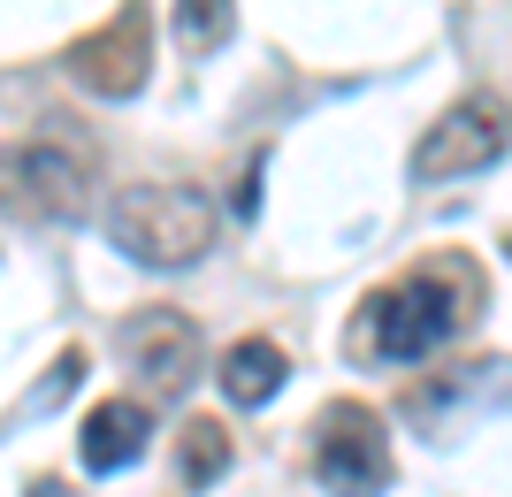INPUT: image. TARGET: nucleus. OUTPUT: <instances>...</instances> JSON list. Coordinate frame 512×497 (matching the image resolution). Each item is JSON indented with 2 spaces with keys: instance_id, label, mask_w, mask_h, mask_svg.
<instances>
[{
  "instance_id": "nucleus-1",
  "label": "nucleus",
  "mask_w": 512,
  "mask_h": 497,
  "mask_svg": "<svg viewBox=\"0 0 512 497\" xmlns=\"http://www.w3.org/2000/svg\"><path fill=\"white\" fill-rule=\"evenodd\" d=\"M482 299H490V283H482V268H474L467 253H421L398 283H383V291H367L360 314H352V360H390V368H413V360H428L436 345H451L459 329L482 314Z\"/></svg>"
},
{
  "instance_id": "nucleus-2",
  "label": "nucleus",
  "mask_w": 512,
  "mask_h": 497,
  "mask_svg": "<svg viewBox=\"0 0 512 497\" xmlns=\"http://www.w3.org/2000/svg\"><path fill=\"white\" fill-rule=\"evenodd\" d=\"M92 192H100V146L85 138V123L46 115L39 130L0 146V207L16 222H85Z\"/></svg>"
},
{
  "instance_id": "nucleus-3",
  "label": "nucleus",
  "mask_w": 512,
  "mask_h": 497,
  "mask_svg": "<svg viewBox=\"0 0 512 497\" xmlns=\"http://www.w3.org/2000/svg\"><path fill=\"white\" fill-rule=\"evenodd\" d=\"M107 238L146 268H192L214 245V207L192 184H130L107 207Z\"/></svg>"
},
{
  "instance_id": "nucleus-4",
  "label": "nucleus",
  "mask_w": 512,
  "mask_h": 497,
  "mask_svg": "<svg viewBox=\"0 0 512 497\" xmlns=\"http://www.w3.org/2000/svg\"><path fill=\"white\" fill-rule=\"evenodd\" d=\"M314 482L329 497H383L390 490V436L383 413L360 406V398H329L314 413Z\"/></svg>"
},
{
  "instance_id": "nucleus-5",
  "label": "nucleus",
  "mask_w": 512,
  "mask_h": 497,
  "mask_svg": "<svg viewBox=\"0 0 512 497\" xmlns=\"http://www.w3.org/2000/svg\"><path fill=\"white\" fill-rule=\"evenodd\" d=\"M505 161V100L497 92H467L459 108L436 115V130H421L413 146V176L444 184V176H474Z\"/></svg>"
},
{
  "instance_id": "nucleus-6",
  "label": "nucleus",
  "mask_w": 512,
  "mask_h": 497,
  "mask_svg": "<svg viewBox=\"0 0 512 497\" xmlns=\"http://www.w3.org/2000/svg\"><path fill=\"white\" fill-rule=\"evenodd\" d=\"M62 69L85 92H100V100H130V92L146 85V69H153V23H146V8H123L115 23L85 31V39L62 54Z\"/></svg>"
},
{
  "instance_id": "nucleus-7",
  "label": "nucleus",
  "mask_w": 512,
  "mask_h": 497,
  "mask_svg": "<svg viewBox=\"0 0 512 497\" xmlns=\"http://www.w3.org/2000/svg\"><path fill=\"white\" fill-rule=\"evenodd\" d=\"M123 345H130V360H138L161 390H184V383H192V368H199V329L184 322L176 306H146V314H130Z\"/></svg>"
},
{
  "instance_id": "nucleus-8",
  "label": "nucleus",
  "mask_w": 512,
  "mask_h": 497,
  "mask_svg": "<svg viewBox=\"0 0 512 497\" xmlns=\"http://www.w3.org/2000/svg\"><path fill=\"white\" fill-rule=\"evenodd\" d=\"M146 436H153V413L138 398H100L85 413V429H77V459L92 475H123V467L146 459Z\"/></svg>"
},
{
  "instance_id": "nucleus-9",
  "label": "nucleus",
  "mask_w": 512,
  "mask_h": 497,
  "mask_svg": "<svg viewBox=\"0 0 512 497\" xmlns=\"http://www.w3.org/2000/svg\"><path fill=\"white\" fill-rule=\"evenodd\" d=\"M283 375H291L283 345H268V337H237V345L222 352L214 383H222V398H230V406H268V398L283 390Z\"/></svg>"
},
{
  "instance_id": "nucleus-10",
  "label": "nucleus",
  "mask_w": 512,
  "mask_h": 497,
  "mask_svg": "<svg viewBox=\"0 0 512 497\" xmlns=\"http://www.w3.org/2000/svg\"><path fill=\"white\" fill-rule=\"evenodd\" d=\"M176 459H184V482H192V490H207V482L230 467V436H222V421H207V413H199V421H184Z\"/></svg>"
},
{
  "instance_id": "nucleus-11",
  "label": "nucleus",
  "mask_w": 512,
  "mask_h": 497,
  "mask_svg": "<svg viewBox=\"0 0 512 497\" xmlns=\"http://www.w3.org/2000/svg\"><path fill=\"white\" fill-rule=\"evenodd\" d=\"M230 31H237V8H230V0H176V39L192 46V54L222 46Z\"/></svg>"
},
{
  "instance_id": "nucleus-12",
  "label": "nucleus",
  "mask_w": 512,
  "mask_h": 497,
  "mask_svg": "<svg viewBox=\"0 0 512 497\" xmlns=\"http://www.w3.org/2000/svg\"><path fill=\"white\" fill-rule=\"evenodd\" d=\"M77 383H85V345H69L62 360L46 368V383H39V398H31V406H62V398H69Z\"/></svg>"
},
{
  "instance_id": "nucleus-13",
  "label": "nucleus",
  "mask_w": 512,
  "mask_h": 497,
  "mask_svg": "<svg viewBox=\"0 0 512 497\" xmlns=\"http://www.w3.org/2000/svg\"><path fill=\"white\" fill-rule=\"evenodd\" d=\"M237 215H253V207H260V161H253V169H245V184H237Z\"/></svg>"
},
{
  "instance_id": "nucleus-14",
  "label": "nucleus",
  "mask_w": 512,
  "mask_h": 497,
  "mask_svg": "<svg viewBox=\"0 0 512 497\" xmlns=\"http://www.w3.org/2000/svg\"><path fill=\"white\" fill-rule=\"evenodd\" d=\"M31 497H69V482H54V475H39V482H31Z\"/></svg>"
}]
</instances>
